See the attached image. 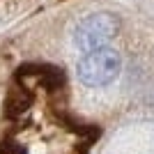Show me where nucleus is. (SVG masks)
<instances>
[{
	"mask_svg": "<svg viewBox=\"0 0 154 154\" xmlns=\"http://www.w3.org/2000/svg\"><path fill=\"white\" fill-rule=\"evenodd\" d=\"M120 71H122V55L110 46L83 53V58L76 64V78L88 88L110 85L120 76Z\"/></svg>",
	"mask_w": 154,
	"mask_h": 154,
	"instance_id": "f257e3e1",
	"label": "nucleus"
},
{
	"mask_svg": "<svg viewBox=\"0 0 154 154\" xmlns=\"http://www.w3.org/2000/svg\"><path fill=\"white\" fill-rule=\"evenodd\" d=\"M117 30H120V21L115 14L94 12L76 23L71 39L78 51L88 53L94 48H101V46H108V42L117 35Z\"/></svg>",
	"mask_w": 154,
	"mask_h": 154,
	"instance_id": "f03ea898",
	"label": "nucleus"
}]
</instances>
